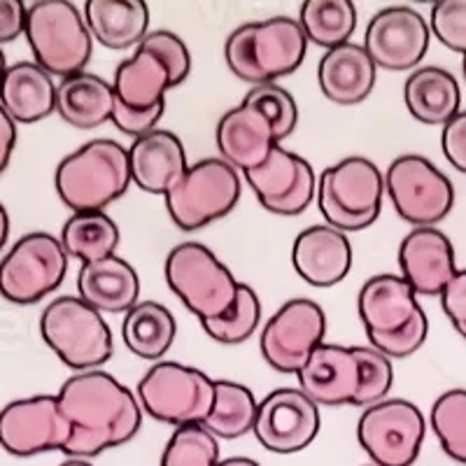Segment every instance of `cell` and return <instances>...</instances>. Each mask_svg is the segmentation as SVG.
Segmentation results:
<instances>
[{"label": "cell", "instance_id": "1", "mask_svg": "<svg viewBox=\"0 0 466 466\" xmlns=\"http://www.w3.org/2000/svg\"><path fill=\"white\" fill-rule=\"evenodd\" d=\"M56 397L70 422V441L64 448L70 460L103 455L136 439L143 427L138 397L101 369L70 376Z\"/></svg>", "mask_w": 466, "mask_h": 466}, {"label": "cell", "instance_id": "2", "mask_svg": "<svg viewBox=\"0 0 466 466\" xmlns=\"http://www.w3.org/2000/svg\"><path fill=\"white\" fill-rule=\"evenodd\" d=\"M308 45L299 19L270 16L236 28L224 43V61L248 85H276L301 68Z\"/></svg>", "mask_w": 466, "mask_h": 466}, {"label": "cell", "instance_id": "3", "mask_svg": "<svg viewBox=\"0 0 466 466\" xmlns=\"http://www.w3.org/2000/svg\"><path fill=\"white\" fill-rule=\"evenodd\" d=\"M128 149L116 140H89L70 152L54 173L58 198L73 212H106L131 187Z\"/></svg>", "mask_w": 466, "mask_h": 466}, {"label": "cell", "instance_id": "4", "mask_svg": "<svg viewBox=\"0 0 466 466\" xmlns=\"http://www.w3.org/2000/svg\"><path fill=\"white\" fill-rule=\"evenodd\" d=\"M385 175L366 157H348L318 177V206L329 227L343 233L364 231L382 212Z\"/></svg>", "mask_w": 466, "mask_h": 466}, {"label": "cell", "instance_id": "5", "mask_svg": "<svg viewBox=\"0 0 466 466\" xmlns=\"http://www.w3.org/2000/svg\"><path fill=\"white\" fill-rule=\"evenodd\" d=\"M26 40L35 64L61 80L85 73L94 52L85 15L68 0H35L26 15Z\"/></svg>", "mask_w": 466, "mask_h": 466}, {"label": "cell", "instance_id": "6", "mask_svg": "<svg viewBox=\"0 0 466 466\" xmlns=\"http://www.w3.org/2000/svg\"><path fill=\"white\" fill-rule=\"evenodd\" d=\"M164 276L173 294L201 322L228 313L238 297L240 282L208 245L187 240L166 257Z\"/></svg>", "mask_w": 466, "mask_h": 466}, {"label": "cell", "instance_id": "7", "mask_svg": "<svg viewBox=\"0 0 466 466\" xmlns=\"http://www.w3.org/2000/svg\"><path fill=\"white\" fill-rule=\"evenodd\" d=\"M40 334L54 355L77 373L96 371L115 352V339L103 315L80 297H61L40 318Z\"/></svg>", "mask_w": 466, "mask_h": 466}, {"label": "cell", "instance_id": "8", "mask_svg": "<svg viewBox=\"0 0 466 466\" xmlns=\"http://www.w3.org/2000/svg\"><path fill=\"white\" fill-rule=\"evenodd\" d=\"M243 177L222 157L191 164L173 189L164 197L166 210L177 228L191 233L227 218L238 206Z\"/></svg>", "mask_w": 466, "mask_h": 466}, {"label": "cell", "instance_id": "9", "mask_svg": "<svg viewBox=\"0 0 466 466\" xmlns=\"http://www.w3.org/2000/svg\"><path fill=\"white\" fill-rule=\"evenodd\" d=\"M138 401L149 418L175 430L203 424L215 403V380L180 361H157L140 378Z\"/></svg>", "mask_w": 466, "mask_h": 466}, {"label": "cell", "instance_id": "10", "mask_svg": "<svg viewBox=\"0 0 466 466\" xmlns=\"http://www.w3.org/2000/svg\"><path fill=\"white\" fill-rule=\"evenodd\" d=\"M385 191L403 222L436 227L455 206V187L427 157L401 154L385 173Z\"/></svg>", "mask_w": 466, "mask_h": 466}, {"label": "cell", "instance_id": "11", "mask_svg": "<svg viewBox=\"0 0 466 466\" xmlns=\"http://www.w3.org/2000/svg\"><path fill=\"white\" fill-rule=\"evenodd\" d=\"M68 273V255L56 236L26 233L0 261V294L10 303L31 306L61 287Z\"/></svg>", "mask_w": 466, "mask_h": 466}, {"label": "cell", "instance_id": "12", "mask_svg": "<svg viewBox=\"0 0 466 466\" xmlns=\"http://www.w3.org/2000/svg\"><path fill=\"white\" fill-rule=\"evenodd\" d=\"M427 420L408 399L369 406L357 422V441L376 466H413L422 451Z\"/></svg>", "mask_w": 466, "mask_h": 466}, {"label": "cell", "instance_id": "13", "mask_svg": "<svg viewBox=\"0 0 466 466\" xmlns=\"http://www.w3.org/2000/svg\"><path fill=\"white\" fill-rule=\"evenodd\" d=\"M327 315L310 299H291L261 329V357L278 373L301 371L318 345L324 343Z\"/></svg>", "mask_w": 466, "mask_h": 466}, {"label": "cell", "instance_id": "14", "mask_svg": "<svg viewBox=\"0 0 466 466\" xmlns=\"http://www.w3.org/2000/svg\"><path fill=\"white\" fill-rule=\"evenodd\" d=\"M70 441V422L58 406V397L16 399L0 410V445L15 457H35L61 451Z\"/></svg>", "mask_w": 466, "mask_h": 466}, {"label": "cell", "instance_id": "15", "mask_svg": "<svg viewBox=\"0 0 466 466\" xmlns=\"http://www.w3.org/2000/svg\"><path fill=\"white\" fill-rule=\"evenodd\" d=\"M264 210L278 218H297L318 197V175L301 154L276 145L268 159L243 173Z\"/></svg>", "mask_w": 466, "mask_h": 466}, {"label": "cell", "instance_id": "16", "mask_svg": "<svg viewBox=\"0 0 466 466\" xmlns=\"http://www.w3.org/2000/svg\"><path fill=\"white\" fill-rule=\"evenodd\" d=\"M431 28L415 7L387 5L371 16L366 26L364 49L376 68L415 70L430 49Z\"/></svg>", "mask_w": 466, "mask_h": 466}, {"label": "cell", "instance_id": "17", "mask_svg": "<svg viewBox=\"0 0 466 466\" xmlns=\"http://www.w3.org/2000/svg\"><path fill=\"white\" fill-rule=\"evenodd\" d=\"M319 406L301 390L282 387L259 401L252 434L268 452L294 455L306 451L319 434Z\"/></svg>", "mask_w": 466, "mask_h": 466}, {"label": "cell", "instance_id": "18", "mask_svg": "<svg viewBox=\"0 0 466 466\" xmlns=\"http://www.w3.org/2000/svg\"><path fill=\"white\" fill-rule=\"evenodd\" d=\"M357 310L366 329L369 343L387 339L408 329L415 319L424 318L422 306L418 303V294L401 276L380 273L361 285L357 297Z\"/></svg>", "mask_w": 466, "mask_h": 466}, {"label": "cell", "instance_id": "19", "mask_svg": "<svg viewBox=\"0 0 466 466\" xmlns=\"http://www.w3.org/2000/svg\"><path fill=\"white\" fill-rule=\"evenodd\" d=\"M401 278L418 297H441L457 276L455 248L436 227H415L399 245Z\"/></svg>", "mask_w": 466, "mask_h": 466}, {"label": "cell", "instance_id": "20", "mask_svg": "<svg viewBox=\"0 0 466 466\" xmlns=\"http://www.w3.org/2000/svg\"><path fill=\"white\" fill-rule=\"evenodd\" d=\"M297 378L299 390L318 406H352L360 390V360L355 355V345H318Z\"/></svg>", "mask_w": 466, "mask_h": 466}, {"label": "cell", "instance_id": "21", "mask_svg": "<svg viewBox=\"0 0 466 466\" xmlns=\"http://www.w3.org/2000/svg\"><path fill=\"white\" fill-rule=\"evenodd\" d=\"M291 264L310 287L339 285L352 268V245L348 236L329 224L303 228L291 245Z\"/></svg>", "mask_w": 466, "mask_h": 466}, {"label": "cell", "instance_id": "22", "mask_svg": "<svg viewBox=\"0 0 466 466\" xmlns=\"http://www.w3.org/2000/svg\"><path fill=\"white\" fill-rule=\"evenodd\" d=\"M131 180L154 197H166L185 177L189 161L182 140L173 131L157 128L128 147Z\"/></svg>", "mask_w": 466, "mask_h": 466}, {"label": "cell", "instance_id": "23", "mask_svg": "<svg viewBox=\"0 0 466 466\" xmlns=\"http://www.w3.org/2000/svg\"><path fill=\"white\" fill-rule=\"evenodd\" d=\"M215 140L222 159L238 173H248L264 164L278 145L268 119L245 101L219 119Z\"/></svg>", "mask_w": 466, "mask_h": 466}, {"label": "cell", "instance_id": "24", "mask_svg": "<svg viewBox=\"0 0 466 466\" xmlns=\"http://www.w3.org/2000/svg\"><path fill=\"white\" fill-rule=\"evenodd\" d=\"M378 68L364 45H340L324 52L318 64V85L334 106H360L371 96Z\"/></svg>", "mask_w": 466, "mask_h": 466}, {"label": "cell", "instance_id": "25", "mask_svg": "<svg viewBox=\"0 0 466 466\" xmlns=\"http://www.w3.org/2000/svg\"><path fill=\"white\" fill-rule=\"evenodd\" d=\"M175 77L168 64L154 49L136 47V52L115 70V89L116 101L127 106L128 110H152L164 106L166 94L175 89Z\"/></svg>", "mask_w": 466, "mask_h": 466}, {"label": "cell", "instance_id": "26", "mask_svg": "<svg viewBox=\"0 0 466 466\" xmlns=\"http://www.w3.org/2000/svg\"><path fill=\"white\" fill-rule=\"evenodd\" d=\"M0 107L12 122L35 124L56 112V85L52 75L35 61L7 66L0 80Z\"/></svg>", "mask_w": 466, "mask_h": 466}, {"label": "cell", "instance_id": "27", "mask_svg": "<svg viewBox=\"0 0 466 466\" xmlns=\"http://www.w3.org/2000/svg\"><path fill=\"white\" fill-rule=\"evenodd\" d=\"M80 299L98 313H128L140 303V278L122 257H107L101 261L82 264L77 273Z\"/></svg>", "mask_w": 466, "mask_h": 466}, {"label": "cell", "instance_id": "28", "mask_svg": "<svg viewBox=\"0 0 466 466\" xmlns=\"http://www.w3.org/2000/svg\"><path fill=\"white\" fill-rule=\"evenodd\" d=\"M403 103L415 122L427 127H445L460 115V82L441 66H422L408 75L403 85Z\"/></svg>", "mask_w": 466, "mask_h": 466}, {"label": "cell", "instance_id": "29", "mask_svg": "<svg viewBox=\"0 0 466 466\" xmlns=\"http://www.w3.org/2000/svg\"><path fill=\"white\" fill-rule=\"evenodd\" d=\"M85 22L106 49L140 47L149 33V7L143 0H86Z\"/></svg>", "mask_w": 466, "mask_h": 466}, {"label": "cell", "instance_id": "30", "mask_svg": "<svg viewBox=\"0 0 466 466\" xmlns=\"http://www.w3.org/2000/svg\"><path fill=\"white\" fill-rule=\"evenodd\" d=\"M115 89L94 73H77L56 85V112L75 128H98L112 119Z\"/></svg>", "mask_w": 466, "mask_h": 466}, {"label": "cell", "instance_id": "31", "mask_svg": "<svg viewBox=\"0 0 466 466\" xmlns=\"http://www.w3.org/2000/svg\"><path fill=\"white\" fill-rule=\"evenodd\" d=\"M177 336V322L164 303L140 301L122 322V339L128 352L145 361H161Z\"/></svg>", "mask_w": 466, "mask_h": 466}, {"label": "cell", "instance_id": "32", "mask_svg": "<svg viewBox=\"0 0 466 466\" xmlns=\"http://www.w3.org/2000/svg\"><path fill=\"white\" fill-rule=\"evenodd\" d=\"M119 227L106 212H75L61 228V245L66 255L80 259L82 264L115 257L119 248Z\"/></svg>", "mask_w": 466, "mask_h": 466}, {"label": "cell", "instance_id": "33", "mask_svg": "<svg viewBox=\"0 0 466 466\" xmlns=\"http://www.w3.org/2000/svg\"><path fill=\"white\" fill-rule=\"evenodd\" d=\"M259 401L252 390L236 380H215V403L203 427L224 441L243 439L255 430Z\"/></svg>", "mask_w": 466, "mask_h": 466}, {"label": "cell", "instance_id": "34", "mask_svg": "<svg viewBox=\"0 0 466 466\" xmlns=\"http://www.w3.org/2000/svg\"><path fill=\"white\" fill-rule=\"evenodd\" d=\"M299 24L308 43L329 52L350 43L357 28V7L352 0H306L299 7Z\"/></svg>", "mask_w": 466, "mask_h": 466}, {"label": "cell", "instance_id": "35", "mask_svg": "<svg viewBox=\"0 0 466 466\" xmlns=\"http://www.w3.org/2000/svg\"><path fill=\"white\" fill-rule=\"evenodd\" d=\"M261 322V301L257 291L249 285L240 282L238 297L233 301L231 310L218 319H208L203 331L219 345H240L255 334Z\"/></svg>", "mask_w": 466, "mask_h": 466}, {"label": "cell", "instance_id": "36", "mask_svg": "<svg viewBox=\"0 0 466 466\" xmlns=\"http://www.w3.org/2000/svg\"><path fill=\"white\" fill-rule=\"evenodd\" d=\"M430 422L445 455L466 464V390L441 394L431 406Z\"/></svg>", "mask_w": 466, "mask_h": 466}, {"label": "cell", "instance_id": "37", "mask_svg": "<svg viewBox=\"0 0 466 466\" xmlns=\"http://www.w3.org/2000/svg\"><path fill=\"white\" fill-rule=\"evenodd\" d=\"M219 443L203 424L177 427L161 452V466H219Z\"/></svg>", "mask_w": 466, "mask_h": 466}, {"label": "cell", "instance_id": "38", "mask_svg": "<svg viewBox=\"0 0 466 466\" xmlns=\"http://www.w3.org/2000/svg\"><path fill=\"white\" fill-rule=\"evenodd\" d=\"M245 103L255 106L261 115L268 119L270 128H273V136H276L278 145L282 140H287L294 133L299 124V107L294 96L280 85H261L252 86V89L245 94Z\"/></svg>", "mask_w": 466, "mask_h": 466}, {"label": "cell", "instance_id": "39", "mask_svg": "<svg viewBox=\"0 0 466 466\" xmlns=\"http://www.w3.org/2000/svg\"><path fill=\"white\" fill-rule=\"evenodd\" d=\"M355 355L360 360V390L352 406L369 408L385 401L394 382L392 360L366 345H355Z\"/></svg>", "mask_w": 466, "mask_h": 466}, {"label": "cell", "instance_id": "40", "mask_svg": "<svg viewBox=\"0 0 466 466\" xmlns=\"http://www.w3.org/2000/svg\"><path fill=\"white\" fill-rule=\"evenodd\" d=\"M430 28L443 47L466 56V0L434 3Z\"/></svg>", "mask_w": 466, "mask_h": 466}, {"label": "cell", "instance_id": "41", "mask_svg": "<svg viewBox=\"0 0 466 466\" xmlns=\"http://www.w3.org/2000/svg\"><path fill=\"white\" fill-rule=\"evenodd\" d=\"M140 45L154 49V52L164 58L166 64H168L170 73H173L175 85L177 86L189 77L191 54H189V47H187L185 40H182L180 35H175V33L164 31V28H161V31H149L147 37H145Z\"/></svg>", "mask_w": 466, "mask_h": 466}, {"label": "cell", "instance_id": "42", "mask_svg": "<svg viewBox=\"0 0 466 466\" xmlns=\"http://www.w3.org/2000/svg\"><path fill=\"white\" fill-rule=\"evenodd\" d=\"M166 103L164 106H157L152 110H128L127 106L116 101L115 96V107H112V119L110 122L115 124L124 136H131L133 140L143 138L147 133L157 131V124L161 122V116H164Z\"/></svg>", "mask_w": 466, "mask_h": 466}, {"label": "cell", "instance_id": "43", "mask_svg": "<svg viewBox=\"0 0 466 466\" xmlns=\"http://www.w3.org/2000/svg\"><path fill=\"white\" fill-rule=\"evenodd\" d=\"M441 306L457 334L466 340V268L457 270V276L448 282L441 294Z\"/></svg>", "mask_w": 466, "mask_h": 466}, {"label": "cell", "instance_id": "44", "mask_svg": "<svg viewBox=\"0 0 466 466\" xmlns=\"http://www.w3.org/2000/svg\"><path fill=\"white\" fill-rule=\"evenodd\" d=\"M441 147L452 168L466 173V110H460V115L445 124L441 133Z\"/></svg>", "mask_w": 466, "mask_h": 466}, {"label": "cell", "instance_id": "45", "mask_svg": "<svg viewBox=\"0 0 466 466\" xmlns=\"http://www.w3.org/2000/svg\"><path fill=\"white\" fill-rule=\"evenodd\" d=\"M26 15L28 7L22 0H0V45L26 33Z\"/></svg>", "mask_w": 466, "mask_h": 466}, {"label": "cell", "instance_id": "46", "mask_svg": "<svg viewBox=\"0 0 466 466\" xmlns=\"http://www.w3.org/2000/svg\"><path fill=\"white\" fill-rule=\"evenodd\" d=\"M16 145V124L12 122L3 107H0V173L7 168Z\"/></svg>", "mask_w": 466, "mask_h": 466}, {"label": "cell", "instance_id": "47", "mask_svg": "<svg viewBox=\"0 0 466 466\" xmlns=\"http://www.w3.org/2000/svg\"><path fill=\"white\" fill-rule=\"evenodd\" d=\"M7 236H10V218H7L5 206L0 203V249L5 248Z\"/></svg>", "mask_w": 466, "mask_h": 466}, {"label": "cell", "instance_id": "48", "mask_svg": "<svg viewBox=\"0 0 466 466\" xmlns=\"http://www.w3.org/2000/svg\"><path fill=\"white\" fill-rule=\"evenodd\" d=\"M219 466H261L259 461L249 460V457H228L219 461Z\"/></svg>", "mask_w": 466, "mask_h": 466}, {"label": "cell", "instance_id": "49", "mask_svg": "<svg viewBox=\"0 0 466 466\" xmlns=\"http://www.w3.org/2000/svg\"><path fill=\"white\" fill-rule=\"evenodd\" d=\"M58 466H94V464L86 460H66L64 464H58Z\"/></svg>", "mask_w": 466, "mask_h": 466}, {"label": "cell", "instance_id": "50", "mask_svg": "<svg viewBox=\"0 0 466 466\" xmlns=\"http://www.w3.org/2000/svg\"><path fill=\"white\" fill-rule=\"evenodd\" d=\"M7 66H5V54H3V49H0V80H3V75H5Z\"/></svg>", "mask_w": 466, "mask_h": 466}, {"label": "cell", "instance_id": "51", "mask_svg": "<svg viewBox=\"0 0 466 466\" xmlns=\"http://www.w3.org/2000/svg\"><path fill=\"white\" fill-rule=\"evenodd\" d=\"M461 68H464V80H466V56H464V64H461Z\"/></svg>", "mask_w": 466, "mask_h": 466}, {"label": "cell", "instance_id": "52", "mask_svg": "<svg viewBox=\"0 0 466 466\" xmlns=\"http://www.w3.org/2000/svg\"><path fill=\"white\" fill-rule=\"evenodd\" d=\"M366 466H376V464H366Z\"/></svg>", "mask_w": 466, "mask_h": 466}]
</instances>
